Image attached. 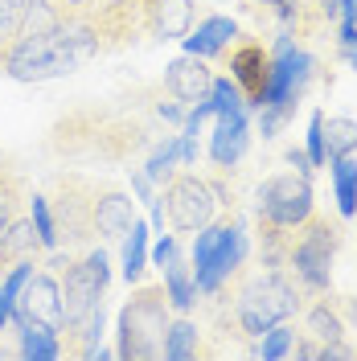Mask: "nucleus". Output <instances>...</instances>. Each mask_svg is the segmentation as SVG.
Instances as JSON below:
<instances>
[{
  "label": "nucleus",
  "mask_w": 357,
  "mask_h": 361,
  "mask_svg": "<svg viewBox=\"0 0 357 361\" xmlns=\"http://www.w3.org/2000/svg\"><path fill=\"white\" fill-rule=\"evenodd\" d=\"M177 160H181V140L173 135V140H164L157 152L148 157L144 177H148V180H160V185H164V180H173V164H177Z\"/></svg>",
  "instance_id": "nucleus-23"
},
{
  "label": "nucleus",
  "mask_w": 357,
  "mask_h": 361,
  "mask_svg": "<svg viewBox=\"0 0 357 361\" xmlns=\"http://www.w3.org/2000/svg\"><path fill=\"white\" fill-rule=\"evenodd\" d=\"M291 345H296V333H291L288 324H271L255 353H259L263 361H279V357H288V353H291Z\"/></svg>",
  "instance_id": "nucleus-24"
},
{
  "label": "nucleus",
  "mask_w": 357,
  "mask_h": 361,
  "mask_svg": "<svg viewBox=\"0 0 357 361\" xmlns=\"http://www.w3.org/2000/svg\"><path fill=\"white\" fill-rule=\"evenodd\" d=\"M33 226H37V238H42V250H54L58 247V226H54V214H49V197L45 193H33Z\"/></svg>",
  "instance_id": "nucleus-25"
},
{
  "label": "nucleus",
  "mask_w": 357,
  "mask_h": 361,
  "mask_svg": "<svg viewBox=\"0 0 357 361\" xmlns=\"http://www.w3.org/2000/svg\"><path fill=\"white\" fill-rule=\"evenodd\" d=\"M8 316H13V300L4 295V288H0V329L8 324Z\"/></svg>",
  "instance_id": "nucleus-33"
},
{
  "label": "nucleus",
  "mask_w": 357,
  "mask_h": 361,
  "mask_svg": "<svg viewBox=\"0 0 357 361\" xmlns=\"http://www.w3.org/2000/svg\"><path fill=\"white\" fill-rule=\"evenodd\" d=\"M333 185H337L341 214H345V218H353V214H357V160L353 157H337L333 160Z\"/></svg>",
  "instance_id": "nucleus-19"
},
{
  "label": "nucleus",
  "mask_w": 357,
  "mask_h": 361,
  "mask_svg": "<svg viewBox=\"0 0 357 361\" xmlns=\"http://www.w3.org/2000/svg\"><path fill=\"white\" fill-rule=\"evenodd\" d=\"M135 222V205L119 189H99L95 193V234L99 238H123Z\"/></svg>",
  "instance_id": "nucleus-11"
},
{
  "label": "nucleus",
  "mask_w": 357,
  "mask_h": 361,
  "mask_svg": "<svg viewBox=\"0 0 357 361\" xmlns=\"http://www.w3.org/2000/svg\"><path fill=\"white\" fill-rule=\"evenodd\" d=\"M107 279H111V263H107L103 250H87L83 259H74V263L62 271V329L78 324V320L103 300Z\"/></svg>",
  "instance_id": "nucleus-3"
},
{
  "label": "nucleus",
  "mask_w": 357,
  "mask_h": 361,
  "mask_svg": "<svg viewBox=\"0 0 357 361\" xmlns=\"http://www.w3.org/2000/svg\"><path fill=\"white\" fill-rule=\"evenodd\" d=\"M259 218L267 226L279 230H300V226L313 218V189L304 173H284V177H271L259 189Z\"/></svg>",
  "instance_id": "nucleus-5"
},
{
  "label": "nucleus",
  "mask_w": 357,
  "mask_h": 361,
  "mask_svg": "<svg viewBox=\"0 0 357 361\" xmlns=\"http://www.w3.org/2000/svg\"><path fill=\"white\" fill-rule=\"evenodd\" d=\"M58 218H54V226H58V238H66L70 247H78V243H90L95 238V185H90L87 177H74V173H66V177H58Z\"/></svg>",
  "instance_id": "nucleus-7"
},
{
  "label": "nucleus",
  "mask_w": 357,
  "mask_h": 361,
  "mask_svg": "<svg viewBox=\"0 0 357 361\" xmlns=\"http://www.w3.org/2000/svg\"><path fill=\"white\" fill-rule=\"evenodd\" d=\"M164 292H169V304L177 308V312H189L193 308V300H198V283H193V267L181 259V250L164 263Z\"/></svg>",
  "instance_id": "nucleus-16"
},
{
  "label": "nucleus",
  "mask_w": 357,
  "mask_h": 361,
  "mask_svg": "<svg viewBox=\"0 0 357 361\" xmlns=\"http://www.w3.org/2000/svg\"><path fill=\"white\" fill-rule=\"evenodd\" d=\"M246 152V107L234 111H218V128H214V144H210V157L214 164L230 169L234 160Z\"/></svg>",
  "instance_id": "nucleus-12"
},
{
  "label": "nucleus",
  "mask_w": 357,
  "mask_h": 361,
  "mask_svg": "<svg viewBox=\"0 0 357 361\" xmlns=\"http://www.w3.org/2000/svg\"><path fill=\"white\" fill-rule=\"evenodd\" d=\"M214 209H218V193L214 185H205L198 173H181V177L169 180L164 197H160V214L169 218L173 230L181 234H193L201 226L214 222Z\"/></svg>",
  "instance_id": "nucleus-4"
},
{
  "label": "nucleus",
  "mask_w": 357,
  "mask_h": 361,
  "mask_svg": "<svg viewBox=\"0 0 357 361\" xmlns=\"http://www.w3.org/2000/svg\"><path fill=\"white\" fill-rule=\"evenodd\" d=\"M164 87L177 94L181 103H205L210 99V87H214V74H210V66H205V58H198V54H185V58H177V62H169V70H164Z\"/></svg>",
  "instance_id": "nucleus-10"
},
{
  "label": "nucleus",
  "mask_w": 357,
  "mask_h": 361,
  "mask_svg": "<svg viewBox=\"0 0 357 361\" xmlns=\"http://www.w3.org/2000/svg\"><path fill=\"white\" fill-rule=\"evenodd\" d=\"M325 148H329V160L353 157L357 152V119H329L325 123Z\"/></svg>",
  "instance_id": "nucleus-22"
},
{
  "label": "nucleus",
  "mask_w": 357,
  "mask_h": 361,
  "mask_svg": "<svg viewBox=\"0 0 357 361\" xmlns=\"http://www.w3.org/2000/svg\"><path fill=\"white\" fill-rule=\"evenodd\" d=\"M337 243H341V230L329 222H304V238L291 247V267L296 275L308 283V288H329V279H333V255H337Z\"/></svg>",
  "instance_id": "nucleus-6"
},
{
  "label": "nucleus",
  "mask_w": 357,
  "mask_h": 361,
  "mask_svg": "<svg viewBox=\"0 0 357 361\" xmlns=\"http://www.w3.org/2000/svg\"><path fill=\"white\" fill-rule=\"evenodd\" d=\"M230 230H234V222H222V226H201V230H198V243H193V275H198V271H205L210 263H214V255H218V250L226 247Z\"/></svg>",
  "instance_id": "nucleus-20"
},
{
  "label": "nucleus",
  "mask_w": 357,
  "mask_h": 361,
  "mask_svg": "<svg viewBox=\"0 0 357 361\" xmlns=\"http://www.w3.org/2000/svg\"><path fill=\"white\" fill-rule=\"evenodd\" d=\"M173 255H177V243H173V238H169V234H160L157 250H152V259H157V267H164V263H169V259H173Z\"/></svg>",
  "instance_id": "nucleus-31"
},
{
  "label": "nucleus",
  "mask_w": 357,
  "mask_h": 361,
  "mask_svg": "<svg viewBox=\"0 0 357 361\" xmlns=\"http://www.w3.org/2000/svg\"><path fill=\"white\" fill-rule=\"evenodd\" d=\"M37 250H42V238H37L33 218H13L8 230L0 234V267H13L21 259H33Z\"/></svg>",
  "instance_id": "nucleus-15"
},
{
  "label": "nucleus",
  "mask_w": 357,
  "mask_h": 361,
  "mask_svg": "<svg viewBox=\"0 0 357 361\" xmlns=\"http://www.w3.org/2000/svg\"><path fill=\"white\" fill-rule=\"evenodd\" d=\"M169 292L164 288H140L119 312V349L123 361H157L164 357V333H169Z\"/></svg>",
  "instance_id": "nucleus-1"
},
{
  "label": "nucleus",
  "mask_w": 357,
  "mask_h": 361,
  "mask_svg": "<svg viewBox=\"0 0 357 361\" xmlns=\"http://www.w3.org/2000/svg\"><path fill=\"white\" fill-rule=\"evenodd\" d=\"M17 324H49L62 329V283L49 271H33L29 283L21 288V295L13 300V316Z\"/></svg>",
  "instance_id": "nucleus-8"
},
{
  "label": "nucleus",
  "mask_w": 357,
  "mask_h": 361,
  "mask_svg": "<svg viewBox=\"0 0 357 361\" xmlns=\"http://www.w3.org/2000/svg\"><path fill=\"white\" fill-rule=\"evenodd\" d=\"M308 333L316 341H341L345 337V324L337 320V312H329V304H320V308L308 312Z\"/></svg>",
  "instance_id": "nucleus-28"
},
{
  "label": "nucleus",
  "mask_w": 357,
  "mask_h": 361,
  "mask_svg": "<svg viewBox=\"0 0 357 361\" xmlns=\"http://www.w3.org/2000/svg\"><path fill=\"white\" fill-rule=\"evenodd\" d=\"M66 4H87V0H66Z\"/></svg>",
  "instance_id": "nucleus-34"
},
{
  "label": "nucleus",
  "mask_w": 357,
  "mask_h": 361,
  "mask_svg": "<svg viewBox=\"0 0 357 361\" xmlns=\"http://www.w3.org/2000/svg\"><path fill=\"white\" fill-rule=\"evenodd\" d=\"M21 357L29 361H54L62 357V341H58V329L49 324H21Z\"/></svg>",
  "instance_id": "nucleus-17"
},
{
  "label": "nucleus",
  "mask_w": 357,
  "mask_h": 361,
  "mask_svg": "<svg viewBox=\"0 0 357 361\" xmlns=\"http://www.w3.org/2000/svg\"><path fill=\"white\" fill-rule=\"evenodd\" d=\"M132 238H128V247H123V275H128V283H135L144 267H148V226L135 218L132 230H128Z\"/></svg>",
  "instance_id": "nucleus-21"
},
{
  "label": "nucleus",
  "mask_w": 357,
  "mask_h": 361,
  "mask_svg": "<svg viewBox=\"0 0 357 361\" xmlns=\"http://www.w3.org/2000/svg\"><path fill=\"white\" fill-rule=\"evenodd\" d=\"M230 70H234V82L243 90V99L250 107H263L267 99V82H271V54L259 42H243L230 58Z\"/></svg>",
  "instance_id": "nucleus-9"
},
{
  "label": "nucleus",
  "mask_w": 357,
  "mask_h": 361,
  "mask_svg": "<svg viewBox=\"0 0 357 361\" xmlns=\"http://www.w3.org/2000/svg\"><path fill=\"white\" fill-rule=\"evenodd\" d=\"M144 13H148V29L160 42H177L193 25V0H148Z\"/></svg>",
  "instance_id": "nucleus-13"
},
{
  "label": "nucleus",
  "mask_w": 357,
  "mask_h": 361,
  "mask_svg": "<svg viewBox=\"0 0 357 361\" xmlns=\"http://www.w3.org/2000/svg\"><path fill=\"white\" fill-rule=\"evenodd\" d=\"M288 164H296V173H304V177H308V164H313V160L304 157V152H288Z\"/></svg>",
  "instance_id": "nucleus-32"
},
{
  "label": "nucleus",
  "mask_w": 357,
  "mask_h": 361,
  "mask_svg": "<svg viewBox=\"0 0 357 361\" xmlns=\"http://www.w3.org/2000/svg\"><path fill=\"white\" fill-rule=\"evenodd\" d=\"M198 349H201L198 324H189V320H173L169 333H164V357L169 361H189V357H198Z\"/></svg>",
  "instance_id": "nucleus-18"
},
{
  "label": "nucleus",
  "mask_w": 357,
  "mask_h": 361,
  "mask_svg": "<svg viewBox=\"0 0 357 361\" xmlns=\"http://www.w3.org/2000/svg\"><path fill=\"white\" fill-rule=\"evenodd\" d=\"M267 4H284V0H267Z\"/></svg>",
  "instance_id": "nucleus-35"
},
{
  "label": "nucleus",
  "mask_w": 357,
  "mask_h": 361,
  "mask_svg": "<svg viewBox=\"0 0 357 361\" xmlns=\"http://www.w3.org/2000/svg\"><path fill=\"white\" fill-rule=\"evenodd\" d=\"M296 304H300L296 288L279 271H267V275L250 279L238 292V320H243V329L250 337H263L271 324H279V320H288L296 312Z\"/></svg>",
  "instance_id": "nucleus-2"
},
{
  "label": "nucleus",
  "mask_w": 357,
  "mask_h": 361,
  "mask_svg": "<svg viewBox=\"0 0 357 361\" xmlns=\"http://www.w3.org/2000/svg\"><path fill=\"white\" fill-rule=\"evenodd\" d=\"M210 107H214V115L218 111H234V107H246L238 82H230V78H214V87H210Z\"/></svg>",
  "instance_id": "nucleus-29"
},
{
  "label": "nucleus",
  "mask_w": 357,
  "mask_h": 361,
  "mask_svg": "<svg viewBox=\"0 0 357 361\" xmlns=\"http://www.w3.org/2000/svg\"><path fill=\"white\" fill-rule=\"evenodd\" d=\"M25 8H29V0H0V49L8 42H17V33L25 25Z\"/></svg>",
  "instance_id": "nucleus-27"
},
{
  "label": "nucleus",
  "mask_w": 357,
  "mask_h": 361,
  "mask_svg": "<svg viewBox=\"0 0 357 361\" xmlns=\"http://www.w3.org/2000/svg\"><path fill=\"white\" fill-rule=\"evenodd\" d=\"M230 37H238V25L230 21V17H210V21L198 25V33H185L181 42H185V54H198V58H214V54H222Z\"/></svg>",
  "instance_id": "nucleus-14"
},
{
  "label": "nucleus",
  "mask_w": 357,
  "mask_h": 361,
  "mask_svg": "<svg viewBox=\"0 0 357 361\" xmlns=\"http://www.w3.org/2000/svg\"><path fill=\"white\" fill-rule=\"evenodd\" d=\"M17 205H21V180L13 177L8 169H0V234L17 218Z\"/></svg>",
  "instance_id": "nucleus-26"
},
{
  "label": "nucleus",
  "mask_w": 357,
  "mask_h": 361,
  "mask_svg": "<svg viewBox=\"0 0 357 361\" xmlns=\"http://www.w3.org/2000/svg\"><path fill=\"white\" fill-rule=\"evenodd\" d=\"M308 160L313 164L329 160V148H325V115L320 111H313V123H308Z\"/></svg>",
  "instance_id": "nucleus-30"
}]
</instances>
